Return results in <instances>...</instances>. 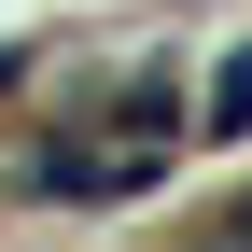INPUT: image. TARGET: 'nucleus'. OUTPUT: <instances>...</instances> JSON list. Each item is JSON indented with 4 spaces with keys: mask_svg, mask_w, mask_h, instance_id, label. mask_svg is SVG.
I'll list each match as a JSON object with an SVG mask.
<instances>
[{
    "mask_svg": "<svg viewBox=\"0 0 252 252\" xmlns=\"http://www.w3.org/2000/svg\"><path fill=\"white\" fill-rule=\"evenodd\" d=\"M238 126H252V42L210 70V98H196V140H238Z\"/></svg>",
    "mask_w": 252,
    "mask_h": 252,
    "instance_id": "1",
    "label": "nucleus"
}]
</instances>
